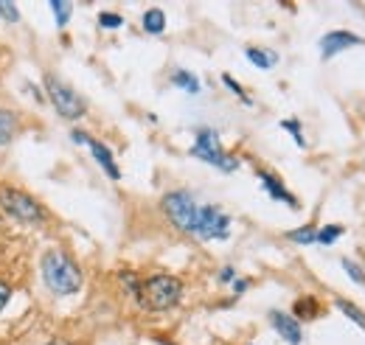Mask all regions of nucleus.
Segmentation results:
<instances>
[{
  "mask_svg": "<svg viewBox=\"0 0 365 345\" xmlns=\"http://www.w3.org/2000/svg\"><path fill=\"white\" fill-rule=\"evenodd\" d=\"M9 298H11V287L0 281V311H3V306L9 303Z\"/></svg>",
  "mask_w": 365,
  "mask_h": 345,
  "instance_id": "a878e982",
  "label": "nucleus"
},
{
  "mask_svg": "<svg viewBox=\"0 0 365 345\" xmlns=\"http://www.w3.org/2000/svg\"><path fill=\"white\" fill-rule=\"evenodd\" d=\"M343 236V227H337V225H326V227H320L318 230V244H331V242H337Z\"/></svg>",
  "mask_w": 365,
  "mask_h": 345,
  "instance_id": "aec40b11",
  "label": "nucleus"
},
{
  "mask_svg": "<svg viewBox=\"0 0 365 345\" xmlns=\"http://www.w3.org/2000/svg\"><path fill=\"white\" fill-rule=\"evenodd\" d=\"M200 208L202 205H197L188 191H172L163 197V214L169 216V222L178 230L191 233V236H197L200 230Z\"/></svg>",
  "mask_w": 365,
  "mask_h": 345,
  "instance_id": "7ed1b4c3",
  "label": "nucleus"
},
{
  "mask_svg": "<svg viewBox=\"0 0 365 345\" xmlns=\"http://www.w3.org/2000/svg\"><path fill=\"white\" fill-rule=\"evenodd\" d=\"M51 11H53V17H56V26H59V29H65V26H68V20H71L73 6H71V3H62V0H53V3H51Z\"/></svg>",
  "mask_w": 365,
  "mask_h": 345,
  "instance_id": "a211bd4d",
  "label": "nucleus"
},
{
  "mask_svg": "<svg viewBox=\"0 0 365 345\" xmlns=\"http://www.w3.org/2000/svg\"><path fill=\"white\" fill-rule=\"evenodd\" d=\"M0 20H3V17H0Z\"/></svg>",
  "mask_w": 365,
  "mask_h": 345,
  "instance_id": "c756f323",
  "label": "nucleus"
},
{
  "mask_svg": "<svg viewBox=\"0 0 365 345\" xmlns=\"http://www.w3.org/2000/svg\"><path fill=\"white\" fill-rule=\"evenodd\" d=\"M98 26H101V29H121V26H124V17H121V14L101 11V14H98Z\"/></svg>",
  "mask_w": 365,
  "mask_h": 345,
  "instance_id": "412c9836",
  "label": "nucleus"
},
{
  "mask_svg": "<svg viewBox=\"0 0 365 345\" xmlns=\"http://www.w3.org/2000/svg\"><path fill=\"white\" fill-rule=\"evenodd\" d=\"M354 45H363V37L351 34V31H331L320 40V56L323 59H331L334 53L346 51V48H354Z\"/></svg>",
  "mask_w": 365,
  "mask_h": 345,
  "instance_id": "1a4fd4ad",
  "label": "nucleus"
},
{
  "mask_svg": "<svg viewBox=\"0 0 365 345\" xmlns=\"http://www.w3.org/2000/svg\"><path fill=\"white\" fill-rule=\"evenodd\" d=\"M48 345H71V343H65V340H53V343H48Z\"/></svg>",
  "mask_w": 365,
  "mask_h": 345,
  "instance_id": "c85d7f7f",
  "label": "nucleus"
},
{
  "mask_svg": "<svg viewBox=\"0 0 365 345\" xmlns=\"http://www.w3.org/2000/svg\"><path fill=\"white\" fill-rule=\"evenodd\" d=\"M245 56H247L256 68H262V71H270L275 62H278V53H275V51H264V48H247Z\"/></svg>",
  "mask_w": 365,
  "mask_h": 345,
  "instance_id": "f8f14e48",
  "label": "nucleus"
},
{
  "mask_svg": "<svg viewBox=\"0 0 365 345\" xmlns=\"http://www.w3.org/2000/svg\"><path fill=\"white\" fill-rule=\"evenodd\" d=\"M163 29H166V14L160 9H149L143 14V31L146 34H163Z\"/></svg>",
  "mask_w": 365,
  "mask_h": 345,
  "instance_id": "4468645a",
  "label": "nucleus"
},
{
  "mask_svg": "<svg viewBox=\"0 0 365 345\" xmlns=\"http://www.w3.org/2000/svg\"><path fill=\"white\" fill-rule=\"evenodd\" d=\"M46 90H48L51 104L56 107V113H59L62 118L76 121V118H82V115L88 113L85 98H82V96H79L73 87L65 85L62 79H56V76H46Z\"/></svg>",
  "mask_w": 365,
  "mask_h": 345,
  "instance_id": "39448f33",
  "label": "nucleus"
},
{
  "mask_svg": "<svg viewBox=\"0 0 365 345\" xmlns=\"http://www.w3.org/2000/svg\"><path fill=\"white\" fill-rule=\"evenodd\" d=\"M222 82H225V85L230 87V93H236V96H239V98H242L245 104H250V96H247V93L242 90V85H239V82H236V79H233L230 73H225V76H222Z\"/></svg>",
  "mask_w": 365,
  "mask_h": 345,
  "instance_id": "393cba45",
  "label": "nucleus"
},
{
  "mask_svg": "<svg viewBox=\"0 0 365 345\" xmlns=\"http://www.w3.org/2000/svg\"><path fill=\"white\" fill-rule=\"evenodd\" d=\"M17 127H20V124H17V115L0 107V146L11 143V138L17 135Z\"/></svg>",
  "mask_w": 365,
  "mask_h": 345,
  "instance_id": "ddd939ff",
  "label": "nucleus"
},
{
  "mask_svg": "<svg viewBox=\"0 0 365 345\" xmlns=\"http://www.w3.org/2000/svg\"><path fill=\"white\" fill-rule=\"evenodd\" d=\"M0 17L9 20V23H17L20 20V9L14 3H0Z\"/></svg>",
  "mask_w": 365,
  "mask_h": 345,
  "instance_id": "b1692460",
  "label": "nucleus"
},
{
  "mask_svg": "<svg viewBox=\"0 0 365 345\" xmlns=\"http://www.w3.org/2000/svg\"><path fill=\"white\" fill-rule=\"evenodd\" d=\"M259 180H262V185H264V191L273 197V200H278V202H284V205H289V208H295L298 211V200L281 185V180L275 177V174L270 172H259Z\"/></svg>",
  "mask_w": 365,
  "mask_h": 345,
  "instance_id": "9b49d317",
  "label": "nucleus"
},
{
  "mask_svg": "<svg viewBox=\"0 0 365 345\" xmlns=\"http://www.w3.org/2000/svg\"><path fill=\"white\" fill-rule=\"evenodd\" d=\"M337 309L349 317V320H354L360 329H365V311L360 309V306H354L351 301H346V298H337Z\"/></svg>",
  "mask_w": 365,
  "mask_h": 345,
  "instance_id": "f3484780",
  "label": "nucleus"
},
{
  "mask_svg": "<svg viewBox=\"0 0 365 345\" xmlns=\"http://www.w3.org/2000/svg\"><path fill=\"white\" fill-rule=\"evenodd\" d=\"M287 239L295 242V244H315L318 242V230H315V225H304L298 230H289Z\"/></svg>",
  "mask_w": 365,
  "mask_h": 345,
  "instance_id": "dca6fc26",
  "label": "nucleus"
},
{
  "mask_svg": "<svg viewBox=\"0 0 365 345\" xmlns=\"http://www.w3.org/2000/svg\"><path fill=\"white\" fill-rule=\"evenodd\" d=\"M220 281H222V284H228V281H233V267H225V269L220 272Z\"/></svg>",
  "mask_w": 365,
  "mask_h": 345,
  "instance_id": "bb28decb",
  "label": "nucleus"
},
{
  "mask_svg": "<svg viewBox=\"0 0 365 345\" xmlns=\"http://www.w3.org/2000/svg\"><path fill=\"white\" fill-rule=\"evenodd\" d=\"M43 281L53 295H76L82 289V269L62 250H48L43 261Z\"/></svg>",
  "mask_w": 365,
  "mask_h": 345,
  "instance_id": "f257e3e1",
  "label": "nucleus"
},
{
  "mask_svg": "<svg viewBox=\"0 0 365 345\" xmlns=\"http://www.w3.org/2000/svg\"><path fill=\"white\" fill-rule=\"evenodd\" d=\"M281 130H287L292 138H295V143L298 146H307V140H304V135H301V124L295 121V118H287V121H281Z\"/></svg>",
  "mask_w": 365,
  "mask_h": 345,
  "instance_id": "4be33fe9",
  "label": "nucleus"
},
{
  "mask_svg": "<svg viewBox=\"0 0 365 345\" xmlns=\"http://www.w3.org/2000/svg\"><path fill=\"white\" fill-rule=\"evenodd\" d=\"M71 140L73 143H79V146H88L93 152V158H96V163L107 172V177L110 180H121V172H118V166H115V158H113V152L104 146V143H98L96 138H91V135H85L82 130H73L71 132Z\"/></svg>",
  "mask_w": 365,
  "mask_h": 345,
  "instance_id": "6e6552de",
  "label": "nucleus"
},
{
  "mask_svg": "<svg viewBox=\"0 0 365 345\" xmlns=\"http://www.w3.org/2000/svg\"><path fill=\"white\" fill-rule=\"evenodd\" d=\"M0 205L6 208V214H11L17 222H26V225H40L46 219L43 205L34 197H29L23 191H14V188H3L0 191Z\"/></svg>",
  "mask_w": 365,
  "mask_h": 345,
  "instance_id": "423d86ee",
  "label": "nucleus"
},
{
  "mask_svg": "<svg viewBox=\"0 0 365 345\" xmlns=\"http://www.w3.org/2000/svg\"><path fill=\"white\" fill-rule=\"evenodd\" d=\"M191 155H194V158H200V160H202V163H208V166L222 169V172H236V169H239V160L222 149L220 135H217L214 130L197 132L194 146H191Z\"/></svg>",
  "mask_w": 365,
  "mask_h": 345,
  "instance_id": "20e7f679",
  "label": "nucleus"
},
{
  "mask_svg": "<svg viewBox=\"0 0 365 345\" xmlns=\"http://www.w3.org/2000/svg\"><path fill=\"white\" fill-rule=\"evenodd\" d=\"M343 269L349 272V278H351V281L365 284V272H363V267H360V264H354L351 259H343Z\"/></svg>",
  "mask_w": 365,
  "mask_h": 345,
  "instance_id": "5701e85b",
  "label": "nucleus"
},
{
  "mask_svg": "<svg viewBox=\"0 0 365 345\" xmlns=\"http://www.w3.org/2000/svg\"><path fill=\"white\" fill-rule=\"evenodd\" d=\"M247 287H250L247 281H233V292H236V295H242V292H245Z\"/></svg>",
  "mask_w": 365,
  "mask_h": 345,
  "instance_id": "cd10ccee",
  "label": "nucleus"
},
{
  "mask_svg": "<svg viewBox=\"0 0 365 345\" xmlns=\"http://www.w3.org/2000/svg\"><path fill=\"white\" fill-rule=\"evenodd\" d=\"M230 216L220 205H202L200 208V230L197 239H228Z\"/></svg>",
  "mask_w": 365,
  "mask_h": 345,
  "instance_id": "0eeeda50",
  "label": "nucleus"
},
{
  "mask_svg": "<svg viewBox=\"0 0 365 345\" xmlns=\"http://www.w3.org/2000/svg\"><path fill=\"white\" fill-rule=\"evenodd\" d=\"M295 314L304 317V320L318 317V301H315V298H301V301L295 303Z\"/></svg>",
  "mask_w": 365,
  "mask_h": 345,
  "instance_id": "6ab92c4d",
  "label": "nucleus"
},
{
  "mask_svg": "<svg viewBox=\"0 0 365 345\" xmlns=\"http://www.w3.org/2000/svg\"><path fill=\"white\" fill-rule=\"evenodd\" d=\"M270 323H273V329L289 345H301L304 334H301V326H298V320L292 314H287V311H270Z\"/></svg>",
  "mask_w": 365,
  "mask_h": 345,
  "instance_id": "9d476101",
  "label": "nucleus"
},
{
  "mask_svg": "<svg viewBox=\"0 0 365 345\" xmlns=\"http://www.w3.org/2000/svg\"><path fill=\"white\" fill-rule=\"evenodd\" d=\"M182 298V284L175 275H155L140 284L138 289V303L149 311H166L175 309Z\"/></svg>",
  "mask_w": 365,
  "mask_h": 345,
  "instance_id": "f03ea898",
  "label": "nucleus"
},
{
  "mask_svg": "<svg viewBox=\"0 0 365 345\" xmlns=\"http://www.w3.org/2000/svg\"><path fill=\"white\" fill-rule=\"evenodd\" d=\"M172 85H178L180 90L185 93H200L202 87H200V79L191 73V71H175L172 73Z\"/></svg>",
  "mask_w": 365,
  "mask_h": 345,
  "instance_id": "2eb2a0df",
  "label": "nucleus"
}]
</instances>
